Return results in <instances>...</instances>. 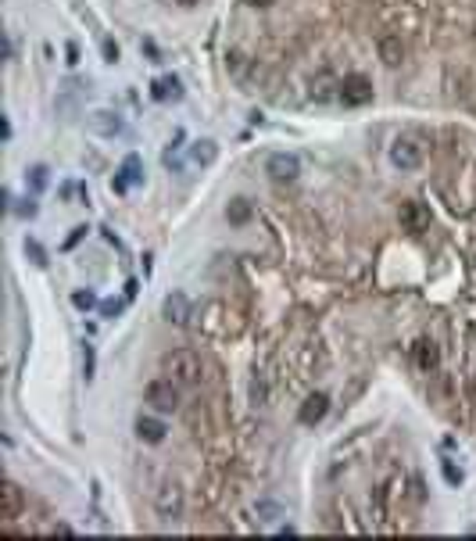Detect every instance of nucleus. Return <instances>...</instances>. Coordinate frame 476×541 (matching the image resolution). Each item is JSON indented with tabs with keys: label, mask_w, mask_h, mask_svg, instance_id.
<instances>
[{
	"label": "nucleus",
	"mask_w": 476,
	"mask_h": 541,
	"mask_svg": "<svg viewBox=\"0 0 476 541\" xmlns=\"http://www.w3.org/2000/svg\"><path fill=\"white\" fill-rule=\"evenodd\" d=\"M143 398H147V405H154L158 412H176L179 409V384L169 380V376L151 380L147 387H143Z\"/></svg>",
	"instance_id": "7ed1b4c3"
},
{
	"label": "nucleus",
	"mask_w": 476,
	"mask_h": 541,
	"mask_svg": "<svg viewBox=\"0 0 476 541\" xmlns=\"http://www.w3.org/2000/svg\"><path fill=\"white\" fill-rule=\"evenodd\" d=\"M397 223L405 233H412V237H419V233H426L430 229V208L426 205H419V201H401L397 208Z\"/></svg>",
	"instance_id": "39448f33"
},
{
	"label": "nucleus",
	"mask_w": 476,
	"mask_h": 541,
	"mask_svg": "<svg viewBox=\"0 0 476 541\" xmlns=\"http://www.w3.org/2000/svg\"><path fill=\"white\" fill-rule=\"evenodd\" d=\"M254 513H258V520H262V524H272V520L280 516V506H269V502H258V509H254Z\"/></svg>",
	"instance_id": "393cba45"
},
{
	"label": "nucleus",
	"mask_w": 476,
	"mask_h": 541,
	"mask_svg": "<svg viewBox=\"0 0 476 541\" xmlns=\"http://www.w3.org/2000/svg\"><path fill=\"white\" fill-rule=\"evenodd\" d=\"M25 179H29L32 190H47V165H32V169L25 172Z\"/></svg>",
	"instance_id": "4be33fe9"
},
{
	"label": "nucleus",
	"mask_w": 476,
	"mask_h": 541,
	"mask_svg": "<svg viewBox=\"0 0 476 541\" xmlns=\"http://www.w3.org/2000/svg\"><path fill=\"white\" fill-rule=\"evenodd\" d=\"M244 4H251V8H269L272 0H244Z\"/></svg>",
	"instance_id": "473e14b6"
},
{
	"label": "nucleus",
	"mask_w": 476,
	"mask_h": 541,
	"mask_svg": "<svg viewBox=\"0 0 476 541\" xmlns=\"http://www.w3.org/2000/svg\"><path fill=\"white\" fill-rule=\"evenodd\" d=\"M326 412H329V398H326L322 391H315V394H308L304 405L298 409V420H301L304 427H315V423L326 420Z\"/></svg>",
	"instance_id": "9b49d317"
},
{
	"label": "nucleus",
	"mask_w": 476,
	"mask_h": 541,
	"mask_svg": "<svg viewBox=\"0 0 476 541\" xmlns=\"http://www.w3.org/2000/svg\"><path fill=\"white\" fill-rule=\"evenodd\" d=\"M415 366L423 373H433L437 366H441V348H437L433 340H419L415 345Z\"/></svg>",
	"instance_id": "dca6fc26"
},
{
	"label": "nucleus",
	"mask_w": 476,
	"mask_h": 541,
	"mask_svg": "<svg viewBox=\"0 0 476 541\" xmlns=\"http://www.w3.org/2000/svg\"><path fill=\"white\" fill-rule=\"evenodd\" d=\"M94 366H97L94 345H83V376H86V380H94Z\"/></svg>",
	"instance_id": "b1692460"
},
{
	"label": "nucleus",
	"mask_w": 476,
	"mask_h": 541,
	"mask_svg": "<svg viewBox=\"0 0 476 541\" xmlns=\"http://www.w3.org/2000/svg\"><path fill=\"white\" fill-rule=\"evenodd\" d=\"M83 237H86V226H79V229H72V237L65 241V251H72V247H76V244H79Z\"/></svg>",
	"instance_id": "c85d7f7f"
},
{
	"label": "nucleus",
	"mask_w": 476,
	"mask_h": 541,
	"mask_svg": "<svg viewBox=\"0 0 476 541\" xmlns=\"http://www.w3.org/2000/svg\"><path fill=\"white\" fill-rule=\"evenodd\" d=\"M333 97H340V79H329V76L312 79V101H333Z\"/></svg>",
	"instance_id": "a211bd4d"
},
{
	"label": "nucleus",
	"mask_w": 476,
	"mask_h": 541,
	"mask_svg": "<svg viewBox=\"0 0 476 541\" xmlns=\"http://www.w3.org/2000/svg\"><path fill=\"white\" fill-rule=\"evenodd\" d=\"M215 158H218V143L215 140H194L190 143V161H194V165L205 169V165H211Z\"/></svg>",
	"instance_id": "f3484780"
},
{
	"label": "nucleus",
	"mask_w": 476,
	"mask_h": 541,
	"mask_svg": "<svg viewBox=\"0 0 476 541\" xmlns=\"http://www.w3.org/2000/svg\"><path fill=\"white\" fill-rule=\"evenodd\" d=\"M18 215H22V219H32L36 215V201H18V208H14Z\"/></svg>",
	"instance_id": "cd10ccee"
},
{
	"label": "nucleus",
	"mask_w": 476,
	"mask_h": 541,
	"mask_svg": "<svg viewBox=\"0 0 476 541\" xmlns=\"http://www.w3.org/2000/svg\"><path fill=\"white\" fill-rule=\"evenodd\" d=\"M391 161L401 169V172H412L423 165V143H419L415 136H397L391 143Z\"/></svg>",
	"instance_id": "20e7f679"
},
{
	"label": "nucleus",
	"mask_w": 476,
	"mask_h": 541,
	"mask_svg": "<svg viewBox=\"0 0 476 541\" xmlns=\"http://www.w3.org/2000/svg\"><path fill=\"white\" fill-rule=\"evenodd\" d=\"M179 4H197V0H179Z\"/></svg>",
	"instance_id": "72a5a7b5"
},
{
	"label": "nucleus",
	"mask_w": 476,
	"mask_h": 541,
	"mask_svg": "<svg viewBox=\"0 0 476 541\" xmlns=\"http://www.w3.org/2000/svg\"><path fill=\"white\" fill-rule=\"evenodd\" d=\"M130 298H136V280L125 283V301H130Z\"/></svg>",
	"instance_id": "2f4dec72"
},
{
	"label": "nucleus",
	"mask_w": 476,
	"mask_h": 541,
	"mask_svg": "<svg viewBox=\"0 0 476 541\" xmlns=\"http://www.w3.org/2000/svg\"><path fill=\"white\" fill-rule=\"evenodd\" d=\"M143 183V161H140V154H130L122 161V169H118V176L112 179V190L115 194H125L130 187H140Z\"/></svg>",
	"instance_id": "9d476101"
},
{
	"label": "nucleus",
	"mask_w": 476,
	"mask_h": 541,
	"mask_svg": "<svg viewBox=\"0 0 476 541\" xmlns=\"http://www.w3.org/2000/svg\"><path fill=\"white\" fill-rule=\"evenodd\" d=\"M72 305L83 309V312H90V309H97V294L94 291H76V294H72Z\"/></svg>",
	"instance_id": "5701e85b"
},
{
	"label": "nucleus",
	"mask_w": 476,
	"mask_h": 541,
	"mask_svg": "<svg viewBox=\"0 0 476 541\" xmlns=\"http://www.w3.org/2000/svg\"><path fill=\"white\" fill-rule=\"evenodd\" d=\"M265 176H269V179H276V183H294V179L301 176V161H298V154H287V151L269 154V161H265Z\"/></svg>",
	"instance_id": "423d86ee"
},
{
	"label": "nucleus",
	"mask_w": 476,
	"mask_h": 541,
	"mask_svg": "<svg viewBox=\"0 0 476 541\" xmlns=\"http://www.w3.org/2000/svg\"><path fill=\"white\" fill-rule=\"evenodd\" d=\"M380 61L387 65V68H397L401 61H405V40H401V36H383L380 40Z\"/></svg>",
	"instance_id": "ddd939ff"
},
{
	"label": "nucleus",
	"mask_w": 476,
	"mask_h": 541,
	"mask_svg": "<svg viewBox=\"0 0 476 541\" xmlns=\"http://www.w3.org/2000/svg\"><path fill=\"white\" fill-rule=\"evenodd\" d=\"M347 108H362V104H369L373 101V83L365 79V76H344L340 79V97Z\"/></svg>",
	"instance_id": "0eeeda50"
},
{
	"label": "nucleus",
	"mask_w": 476,
	"mask_h": 541,
	"mask_svg": "<svg viewBox=\"0 0 476 541\" xmlns=\"http://www.w3.org/2000/svg\"><path fill=\"white\" fill-rule=\"evenodd\" d=\"M50 534H61V538H72V527H65V524H58V527H50Z\"/></svg>",
	"instance_id": "7c9ffc66"
},
{
	"label": "nucleus",
	"mask_w": 476,
	"mask_h": 541,
	"mask_svg": "<svg viewBox=\"0 0 476 541\" xmlns=\"http://www.w3.org/2000/svg\"><path fill=\"white\" fill-rule=\"evenodd\" d=\"M161 369L169 380H176L179 387H197L205 380V363H200V355L190 351V348H176L161 358Z\"/></svg>",
	"instance_id": "f257e3e1"
},
{
	"label": "nucleus",
	"mask_w": 476,
	"mask_h": 541,
	"mask_svg": "<svg viewBox=\"0 0 476 541\" xmlns=\"http://www.w3.org/2000/svg\"><path fill=\"white\" fill-rule=\"evenodd\" d=\"M22 506H25V495H22V488H18L14 480H4V484H0V524H4V527H11V520H18Z\"/></svg>",
	"instance_id": "6e6552de"
},
{
	"label": "nucleus",
	"mask_w": 476,
	"mask_h": 541,
	"mask_svg": "<svg viewBox=\"0 0 476 541\" xmlns=\"http://www.w3.org/2000/svg\"><path fill=\"white\" fill-rule=\"evenodd\" d=\"M161 316L169 319V323H176V327H187L190 316H194V305H190V298L183 294V291H172L169 298L161 301Z\"/></svg>",
	"instance_id": "1a4fd4ad"
},
{
	"label": "nucleus",
	"mask_w": 476,
	"mask_h": 541,
	"mask_svg": "<svg viewBox=\"0 0 476 541\" xmlns=\"http://www.w3.org/2000/svg\"><path fill=\"white\" fill-rule=\"evenodd\" d=\"M86 125H90V130H94L97 136H107V140L125 133V122H122L115 112H94V115L86 119Z\"/></svg>",
	"instance_id": "f8f14e48"
},
{
	"label": "nucleus",
	"mask_w": 476,
	"mask_h": 541,
	"mask_svg": "<svg viewBox=\"0 0 476 541\" xmlns=\"http://www.w3.org/2000/svg\"><path fill=\"white\" fill-rule=\"evenodd\" d=\"M151 97L161 101V104H165V101H179V97H183V83H179L176 76H161V79L151 83Z\"/></svg>",
	"instance_id": "2eb2a0df"
},
{
	"label": "nucleus",
	"mask_w": 476,
	"mask_h": 541,
	"mask_svg": "<svg viewBox=\"0 0 476 541\" xmlns=\"http://www.w3.org/2000/svg\"><path fill=\"white\" fill-rule=\"evenodd\" d=\"M25 255H29V262H32L36 269H47V251L36 244V241H25Z\"/></svg>",
	"instance_id": "412c9836"
},
{
	"label": "nucleus",
	"mask_w": 476,
	"mask_h": 541,
	"mask_svg": "<svg viewBox=\"0 0 476 541\" xmlns=\"http://www.w3.org/2000/svg\"><path fill=\"white\" fill-rule=\"evenodd\" d=\"M118 312H122V301H104L101 305V316H107V319H115Z\"/></svg>",
	"instance_id": "a878e982"
},
{
	"label": "nucleus",
	"mask_w": 476,
	"mask_h": 541,
	"mask_svg": "<svg viewBox=\"0 0 476 541\" xmlns=\"http://www.w3.org/2000/svg\"><path fill=\"white\" fill-rule=\"evenodd\" d=\"M104 58H107V61H118V43L104 40Z\"/></svg>",
	"instance_id": "c756f323"
},
{
	"label": "nucleus",
	"mask_w": 476,
	"mask_h": 541,
	"mask_svg": "<svg viewBox=\"0 0 476 541\" xmlns=\"http://www.w3.org/2000/svg\"><path fill=\"white\" fill-rule=\"evenodd\" d=\"M154 509H158L161 520H172V524L183 516V509H187V495H183V488L176 480H165L161 488L154 491Z\"/></svg>",
	"instance_id": "f03ea898"
},
{
	"label": "nucleus",
	"mask_w": 476,
	"mask_h": 541,
	"mask_svg": "<svg viewBox=\"0 0 476 541\" xmlns=\"http://www.w3.org/2000/svg\"><path fill=\"white\" fill-rule=\"evenodd\" d=\"M441 473H444V480L451 484V488H459V484L466 480V473H462V470H459V466H455L451 459H444V462H441Z\"/></svg>",
	"instance_id": "aec40b11"
},
{
	"label": "nucleus",
	"mask_w": 476,
	"mask_h": 541,
	"mask_svg": "<svg viewBox=\"0 0 476 541\" xmlns=\"http://www.w3.org/2000/svg\"><path fill=\"white\" fill-rule=\"evenodd\" d=\"M251 402H254V405H262V402H265V384H262V380H254V384H251Z\"/></svg>",
	"instance_id": "bb28decb"
},
{
	"label": "nucleus",
	"mask_w": 476,
	"mask_h": 541,
	"mask_svg": "<svg viewBox=\"0 0 476 541\" xmlns=\"http://www.w3.org/2000/svg\"><path fill=\"white\" fill-rule=\"evenodd\" d=\"M226 219L236 223V226H244L251 219V205L244 201V197H236V201H229V208H226Z\"/></svg>",
	"instance_id": "6ab92c4d"
},
{
	"label": "nucleus",
	"mask_w": 476,
	"mask_h": 541,
	"mask_svg": "<svg viewBox=\"0 0 476 541\" xmlns=\"http://www.w3.org/2000/svg\"><path fill=\"white\" fill-rule=\"evenodd\" d=\"M165 434H169V427H165L161 420H154V416H140L136 420V438L140 441L158 445V441H165Z\"/></svg>",
	"instance_id": "4468645a"
}]
</instances>
